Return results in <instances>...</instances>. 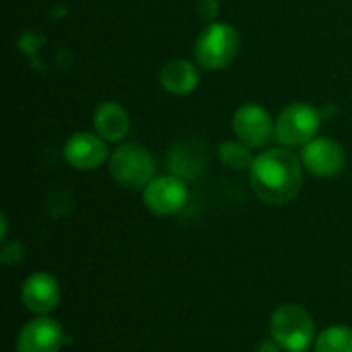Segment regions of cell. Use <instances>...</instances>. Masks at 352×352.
Returning a JSON list of instances; mask_svg holds the SVG:
<instances>
[{
  "mask_svg": "<svg viewBox=\"0 0 352 352\" xmlns=\"http://www.w3.org/2000/svg\"><path fill=\"white\" fill-rule=\"evenodd\" d=\"M221 12V2L219 0H198V14L206 21L217 19Z\"/></svg>",
  "mask_w": 352,
  "mask_h": 352,
  "instance_id": "cell-18",
  "label": "cell"
},
{
  "mask_svg": "<svg viewBox=\"0 0 352 352\" xmlns=\"http://www.w3.org/2000/svg\"><path fill=\"white\" fill-rule=\"evenodd\" d=\"M270 334L287 352H307L314 344L316 322L307 309L295 303L280 305L270 320Z\"/></svg>",
  "mask_w": 352,
  "mask_h": 352,
  "instance_id": "cell-2",
  "label": "cell"
},
{
  "mask_svg": "<svg viewBox=\"0 0 352 352\" xmlns=\"http://www.w3.org/2000/svg\"><path fill=\"white\" fill-rule=\"evenodd\" d=\"M64 344H66V334L62 326L45 316L25 324L16 338L19 352H60Z\"/></svg>",
  "mask_w": 352,
  "mask_h": 352,
  "instance_id": "cell-7",
  "label": "cell"
},
{
  "mask_svg": "<svg viewBox=\"0 0 352 352\" xmlns=\"http://www.w3.org/2000/svg\"><path fill=\"white\" fill-rule=\"evenodd\" d=\"M316 352H352V330L332 326L316 338Z\"/></svg>",
  "mask_w": 352,
  "mask_h": 352,
  "instance_id": "cell-15",
  "label": "cell"
},
{
  "mask_svg": "<svg viewBox=\"0 0 352 352\" xmlns=\"http://www.w3.org/2000/svg\"><path fill=\"white\" fill-rule=\"evenodd\" d=\"M233 130L243 144L250 148H260L272 136V120L260 105H241L233 116Z\"/></svg>",
  "mask_w": 352,
  "mask_h": 352,
  "instance_id": "cell-8",
  "label": "cell"
},
{
  "mask_svg": "<svg viewBox=\"0 0 352 352\" xmlns=\"http://www.w3.org/2000/svg\"><path fill=\"white\" fill-rule=\"evenodd\" d=\"M109 173L113 182L128 190L146 188L155 175V159L140 144H124L120 146L109 161Z\"/></svg>",
  "mask_w": 352,
  "mask_h": 352,
  "instance_id": "cell-4",
  "label": "cell"
},
{
  "mask_svg": "<svg viewBox=\"0 0 352 352\" xmlns=\"http://www.w3.org/2000/svg\"><path fill=\"white\" fill-rule=\"evenodd\" d=\"M25 256H27V252H25V248H23L21 243L4 245V248H2V252H0V260H2L4 264H8V266H12V264H21V262L25 260Z\"/></svg>",
  "mask_w": 352,
  "mask_h": 352,
  "instance_id": "cell-17",
  "label": "cell"
},
{
  "mask_svg": "<svg viewBox=\"0 0 352 352\" xmlns=\"http://www.w3.org/2000/svg\"><path fill=\"white\" fill-rule=\"evenodd\" d=\"M250 182L256 196L270 204L283 206L297 198L303 173L297 155L287 148H272L254 159L250 169Z\"/></svg>",
  "mask_w": 352,
  "mask_h": 352,
  "instance_id": "cell-1",
  "label": "cell"
},
{
  "mask_svg": "<svg viewBox=\"0 0 352 352\" xmlns=\"http://www.w3.org/2000/svg\"><path fill=\"white\" fill-rule=\"evenodd\" d=\"M95 130L107 142H118L128 134L130 120L122 105L105 101L95 109Z\"/></svg>",
  "mask_w": 352,
  "mask_h": 352,
  "instance_id": "cell-13",
  "label": "cell"
},
{
  "mask_svg": "<svg viewBox=\"0 0 352 352\" xmlns=\"http://www.w3.org/2000/svg\"><path fill=\"white\" fill-rule=\"evenodd\" d=\"M161 85L173 95H188L198 87V70L186 60H171L161 70Z\"/></svg>",
  "mask_w": 352,
  "mask_h": 352,
  "instance_id": "cell-14",
  "label": "cell"
},
{
  "mask_svg": "<svg viewBox=\"0 0 352 352\" xmlns=\"http://www.w3.org/2000/svg\"><path fill=\"white\" fill-rule=\"evenodd\" d=\"M60 285L58 280L47 272H35L31 274L21 289V301L23 305L39 316H45L54 311L60 303Z\"/></svg>",
  "mask_w": 352,
  "mask_h": 352,
  "instance_id": "cell-11",
  "label": "cell"
},
{
  "mask_svg": "<svg viewBox=\"0 0 352 352\" xmlns=\"http://www.w3.org/2000/svg\"><path fill=\"white\" fill-rule=\"evenodd\" d=\"M239 50V35L227 23H210L196 39V60L206 70L229 66Z\"/></svg>",
  "mask_w": 352,
  "mask_h": 352,
  "instance_id": "cell-3",
  "label": "cell"
},
{
  "mask_svg": "<svg viewBox=\"0 0 352 352\" xmlns=\"http://www.w3.org/2000/svg\"><path fill=\"white\" fill-rule=\"evenodd\" d=\"M66 161L76 169H95L107 159V146L99 136L80 132L74 134L64 146Z\"/></svg>",
  "mask_w": 352,
  "mask_h": 352,
  "instance_id": "cell-12",
  "label": "cell"
},
{
  "mask_svg": "<svg viewBox=\"0 0 352 352\" xmlns=\"http://www.w3.org/2000/svg\"><path fill=\"white\" fill-rule=\"evenodd\" d=\"M219 157L231 169H252V165H254V159L250 155V146L243 144L241 140L239 142H233V140L223 142L219 148Z\"/></svg>",
  "mask_w": 352,
  "mask_h": 352,
  "instance_id": "cell-16",
  "label": "cell"
},
{
  "mask_svg": "<svg viewBox=\"0 0 352 352\" xmlns=\"http://www.w3.org/2000/svg\"><path fill=\"white\" fill-rule=\"evenodd\" d=\"M208 151L196 138H184L175 142L167 155V167L182 179H196L206 171Z\"/></svg>",
  "mask_w": 352,
  "mask_h": 352,
  "instance_id": "cell-9",
  "label": "cell"
},
{
  "mask_svg": "<svg viewBox=\"0 0 352 352\" xmlns=\"http://www.w3.org/2000/svg\"><path fill=\"white\" fill-rule=\"evenodd\" d=\"M303 165L318 177H334L344 167L342 146L332 138H316L303 148Z\"/></svg>",
  "mask_w": 352,
  "mask_h": 352,
  "instance_id": "cell-10",
  "label": "cell"
},
{
  "mask_svg": "<svg viewBox=\"0 0 352 352\" xmlns=\"http://www.w3.org/2000/svg\"><path fill=\"white\" fill-rule=\"evenodd\" d=\"M322 124V111L307 103L289 105L276 120V138L287 146L309 144Z\"/></svg>",
  "mask_w": 352,
  "mask_h": 352,
  "instance_id": "cell-5",
  "label": "cell"
},
{
  "mask_svg": "<svg viewBox=\"0 0 352 352\" xmlns=\"http://www.w3.org/2000/svg\"><path fill=\"white\" fill-rule=\"evenodd\" d=\"M146 208L159 217H169L179 212L188 202V188L177 175L155 177L142 192Z\"/></svg>",
  "mask_w": 352,
  "mask_h": 352,
  "instance_id": "cell-6",
  "label": "cell"
},
{
  "mask_svg": "<svg viewBox=\"0 0 352 352\" xmlns=\"http://www.w3.org/2000/svg\"><path fill=\"white\" fill-rule=\"evenodd\" d=\"M283 349L278 346V342L274 340V338H266V340H262L258 346H256V351L254 352H280Z\"/></svg>",
  "mask_w": 352,
  "mask_h": 352,
  "instance_id": "cell-19",
  "label": "cell"
}]
</instances>
